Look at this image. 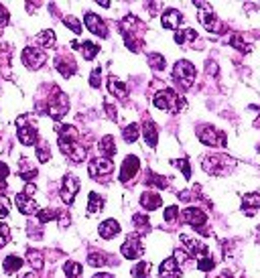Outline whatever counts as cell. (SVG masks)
<instances>
[{
  "label": "cell",
  "instance_id": "6da1fadb",
  "mask_svg": "<svg viewBox=\"0 0 260 278\" xmlns=\"http://www.w3.org/2000/svg\"><path fill=\"white\" fill-rule=\"evenodd\" d=\"M201 169L207 175H230L236 169V158L228 154H207L201 158Z\"/></svg>",
  "mask_w": 260,
  "mask_h": 278
},
{
  "label": "cell",
  "instance_id": "7a4b0ae2",
  "mask_svg": "<svg viewBox=\"0 0 260 278\" xmlns=\"http://www.w3.org/2000/svg\"><path fill=\"white\" fill-rule=\"evenodd\" d=\"M152 104H154V108L163 110V112H181L185 108V98H181L173 89H163L154 96Z\"/></svg>",
  "mask_w": 260,
  "mask_h": 278
},
{
  "label": "cell",
  "instance_id": "3957f363",
  "mask_svg": "<svg viewBox=\"0 0 260 278\" xmlns=\"http://www.w3.org/2000/svg\"><path fill=\"white\" fill-rule=\"evenodd\" d=\"M112 169H114V164H112V160L106 158V156L94 158V160L88 164V173H90V177L96 179V181H100V183H104V181L108 179V175L112 173Z\"/></svg>",
  "mask_w": 260,
  "mask_h": 278
},
{
  "label": "cell",
  "instance_id": "277c9868",
  "mask_svg": "<svg viewBox=\"0 0 260 278\" xmlns=\"http://www.w3.org/2000/svg\"><path fill=\"white\" fill-rule=\"evenodd\" d=\"M69 110V100L67 96L61 91V89H55L53 96H51V102H49V116L53 120H61Z\"/></svg>",
  "mask_w": 260,
  "mask_h": 278
},
{
  "label": "cell",
  "instance_id": "5b68a950",
  "mask_svg": "<svg viewBox=\"0 0 260 278\" xmlns=\"http://www.w3.org/2000/svg\"><path fill=\"white\" fill-rule=\"evenodd\" d=\"M173 79L183 87V89H187L191 83H193V79H195V67H193V63H189V61H177L175 63V67H173Z\"/></svg>",
  "mask_w": 260,
  "mask_h": 278
},
{
  "label": "cell",
  "instance_id": "8992f818",
  "mask_svg": "<svg viewBox=\"0 0 260 278\" xmlns=\"http://www.w3.org/2000/svg\"><path fill=\"white\" fill-rule=\"evenodd\" d=\"M195 7L199 9V21L201 25L210 31V33H220L222 31V25L216 17V13L212 11V7L207 5V3H195Z\"/></svg>",
  "mask_w": 260,
  "mask_h": 278
},
{
  "label": "cell",
  "instance_id": "52a82bcc",
  "mask_svg": "<svg viewBox=\"0 0 260 278\" xmlns=\"http://www.w3.org/2000/svg\"><path fill=\"white\" fill-rule=\"evenodd\" d=\"M183 221H185V224H189L193 230H197L199 234H207V232H205L207 215H205L199 207H185V209H183Z\"/></svg>",
  "mask_w": 260,
  "mask_h": 278
},
{
  "label": "cell",
  "instance_id": "ba28073f",
  "mask_svg": "<svg viewBox=\"0 0 260 278\" xmlns=\"http://www.w3.org/2000/svg\"><path fill=\"white\" fill-rule=\"evenodd\" d=\"M197 134H199V140L207 146H226V134L220 132L216 126L205 124Z\"/></svg>",
  "mask_w": 260,
  "mask_h": 278
},
{
  "label": "cell",
  "instance_id": "9c48e42d",
  "mask_svg": "<svg viewBox=\"0 0 260 278\" xmlns=\"http://www.w3.org/2000/svg\"><path fill=\"white\" fill-rule=\"evenodd\" d=\"M77 191H79V181H77V177L65 175L63 181H61V191H59L61 201L67 203V205H71L73 199H75V195H77Z\"/></svg>",
  "mask_w": 260,
  "mask_h": 278
},
{
  "label": "cell",
  "instance_id": "30bf717a",
  "mask_svg": "<svg viewBox=\"0 0 260 278\" xmlns=\"http://www.w3.org/2000/svg\"><path fill=\"white\" fill-rule=\"evenodd\" d=\"M17 134H19V140L25 144V146H33L37 142V128L27 124L25 116H19L17 118Z\"/></svg>",
  "mask_w": 260,
  "mask_h": 278
},
{
  "label": "cell",
  "instance_id": "8fae6325",
  "mask_svg": "<svg viewBox=\"0 0 260 278\" xmlns=\"http://www.w3.org/2000/svg\"><path fill=\"white\" fill-rule=\"evenodd\" d=\"M23 63L29 67V69H39L41 65H43V61H45V53L41 51V49H37V47H27L25 51H23Z\"/></svg>",
  "mask_w": 260,
  "mask_h": 278
},
{
  "label": "cell",
  "instance_id": "7c38bea8",
  "mask_svg": "<svg viewBox=\"0 0 260 278\" xmlns=\"http://www.w3.org/2000/svg\"><path fill=\"white\" fill-rule=\"evenodd\" d=\"M138 166H140V160H138V156H134V154L126 156V158H124V162H122L120 175H118L120 183H128L130 179H134V175L138 173Z\"/></svg>",
  "mask_w": 260,
  "mask_h": 278
},
{
  "label": "cell",
  "instance_id": "4fadbf2b",
  "mask_svg": "<svg viewBox=\"0 0 260 278\" xmlns=\"http://www.w3.org/2000/svg\"><path fill=\"white\" fill-rule=\"evenodd\" d=\"M83 21H85V27L90 29V33H94V35H98V37H104V39L108 37V27H106V23H104L98 15L85 13Z\"/></svg>",
  "mask_w": 260,
  "mask_h": 278
},
{
  "label": "cell",
  "instance_id": "5bb4252c",
  "mask_svg": "<svg viewBox=\"0 0 260 278\" xmlns=\"http://www.w3.org/2000/svg\"><path fill=\"white\" fill-rule=\"evenodd\" d=\"M120 252H122V256L124 258H128V260H136V258H140L142 256V244H140V240L138 238H128L124 244H122V248H120Z\"/></svg>",
  "mask_w": 260,
  "mask_h": 278
},
{
  "label": "cell",
  "instance_id": "9a60e30c",
  "mask_svg": "<svg viewBox=\"0 0 260 278\" xmlns=\"http://www.w3.org/2000/svg\"><path fill=\"white\" fill-rule=\"evenodd\" d=\"M181 266L177 264V260L175 258H167L163 264H161V268H159V276L161 278H181Z\"/></svg>",
  "mask_w": 260,
  "mask_h": 278
},
{
  "label": "cell",
  "instance_id": "2e32d148",
  "mask_svg": "<svg viewBox=\"0 0 260 278\" xmlns=\"http://www.w3.org/2000/svg\"><path fill=\"white\" fill-rule=\"evenodd\" d=\"M17 207H19V211H21V213H25V215H33V213H37V211H39L37 201H35V199H31V197H29V195H25V193H19V195H17Z\"/></svg>",
  "mask_w": 260,
  "mask_h": 278
},
{
  "label": "cell",
  "instance_id": "e0dca14e",
  "mask_svg": "<svg viewBox=\"0 0 260 278\" xmlns=\"http://www.w3.org/2000/svg\"><path fill=\"white\" fill-rule=\"evenodd\" d=\"M98 234H100L104 240H110V238H114L116 234H120V224H118L116 219H106V221H102V224H100Z\"/></svg>",
  "mask_w": 260,
  "mask_h": 278
},
{
  "label": "cell",
  "instance_id": "ac0fdd59",
  "mask_svg": "<svg viewBox=\"0 0 260 278\" xmlns=\"http://www.w3.org/2000/svg\"><path fill=\"white\" fill-rule=\"evenodd\" d=\"M163 203L161 195L159 193H154V191H144L140 195V205L146 209V211H154V209H159Z\"/></svg>",
  "mask_w": 260,
  "mask_h": 278
},
{
  "label": "cell",
  "instance_id": "d6986e66",
  "mask_svg": "<svg viewBox=\"0 0 260 278\" xmlns=\"http://www.w3.org/2000/svg\"><path fill=\"white\" fill-rule=\"evenodd\" d=\"M181 19H183V15L179 13V11H175V9H169V11H165L163 13V27L165 29H179V25H181Z\"/></svg>",
  "mask_w": 260,
  "mask_h": 278
},
{
  "label": "cell",
  "instance_id": "ffe728a7",
  "mask_svg": "<svg viewBox=\"0 0 260 278\" xmlns=\"http://www.w3.org/2000/svg\"><path fill=\"white\" fill-rule=\"evenodd\" d=\"M55 69L63 75V77H71L75 73V61L73 59H67V57H55Z\"/></svg>",
  "mask_w": 260,
  "mask_h": 278
},
{
  "label": "cell",
  "instance_id": "44dd1931",
  "mask_svg": "<svg viewBox=\"0 0 260 278\" xmlns=\"http://www.w3.org/2000/svg\"><path fill=\"white\" fill-rule=\"evenodd\" d=\"M108 91L112 94V96H116V98H120V100H124L126 96H128V91H126V85L116 77V75H110L108 77Z\"/></svg>",
  "mask_w": 260,
  "mask_h": 278
},
{
  "label": "cell",
  "instance_id": "7402d4cb",
  "mask_svg": "<svg viewBox=\"0 0 260 278\" xmlns=\"http://www.w3.org/2000/svg\"><path fill=\"white\" fill-rule=\"evenodd\" d=\"M142 134H144V140H146L148 146H157V142H159V132H157V128H154L152 122H144Z\"/></svg>",
  "mask_w": 260,
  "mask_h": 278
},
{
  "label": "cell",
  "instance_id": "603a6c76",
  "mask_svg": "<svg viewBox=\"0 0 260 278\" xmlns=\"http://www.w3.org/2000/svg\"><path fill=\"white\" fill-rule=\"evenodd\" d=\"M195 39H197V33L189 27L187 29H177V33H175V43L177 45H189Z\"/></svg>",
  "mask_w": 260,
  "mask_h": 278
},
{
  "label": "cell",
  "instance_id": "cb8c5ba5",
  "mask_svg": "<svg viewBox=\"0 0 260 278\" xmlns=\"http://www.w3.org/2000/svg\"><path fill=\"white\" fill-rule=\"evenodd\" d=\"M37 41H39L43 47H47V49L55 47V31H53V29H45V31H41V33L37 35Z\"/></svg>",
  "mask_w": 260,
  "mask_h": 278
},
{
  "label": "cell",
  "instance_id": "d4e9b609",
  "mask_svg": "<svg viewBox=\"0 0 260 278\" xmlns=\"http://www.w3.org/2000/svg\"><path fill=\"white\" fill-rule=\"evenodd\" d=\"M79 49L83 53V59L85 61H92L96 55H98V51H100V45H96L92 41H85V43H79Z\"/></svg>",
  "mask_w": 260,
  "mask_h": 278
},
{
  "label": "cell",
  "instance_id": "484cf974",
  "mask_svg": "<svg viewBox=\"0 0 260 278\" xmlns=\"http://www.w3.org/2000/svg\"><path fill=\"white\" fill-rule=\"evenodd\" d=\"M21 266H23V258H19V256H9V258L3 262V268H5V272H7V274L17 272Z\"/></svg>",
  "mask_w": 260,
  "mask_h": 278
},
{
  "label": "cell",
  "instance_id": "4316f807",
  "mask_svg": "<svg viewBox=\"0 0 260 278\" xmlns=\"http://www.w3.org/2000/svg\"><path fill=\"white\" fill-rule=\"evenodd\" d=\"M100 150H102V154H106V158H110V156L116 152L114 138H112V136H104L102 142H100Z\"/></svg>",
  "mask_w": 260,
  "mask_h": 278
},
{
  "label": "cell",
  "instance_id": "83f0119b",
  "mask_svg": "<svg viewBox=\"0 0 260 278\" xmlns=\"http://www.w3.org/2000/svg\"><path fill=\"white\" fill-rule=\"evenodd\" d=\"M102 207H104V199L98 193H90L88 195V211L90 213H98Z\"/></svg>",
  "mask_w": 260,
  "mask_h": 278
},
{
  "label": "cell",
  "instance_id": "f1b7e54d",
  "mask_svg": "<svg viewBox=\"0 0 260 278\" xmlns=\"http://www.w3.org/2000/svg\"><path fill=\"white\" fill-rule=\"evenodd\" d=\"M63 270H65V276H67V278H81V266H79L77 262H73V260L65 262Z\"/></svg>",
  "mask_w": 260,
  "mask_h": 278
},
{
  "label": "cell",
  "instance_id": "f546056e",
  "mask_svg": "<svg viewBox=\"0 0 260 278\" xmlns=\"http://www.w3.org/2000/svg\"><path fill=\"white\" fill-rule=\"evenodd\" d=\"M122 138H124L128 144L136 142V138H138V124H128V126L122 130Z\"/></svg>",
  "mask_w": 260,
  "mask_h": 278
},
{
  "label": "cell",
  "instance_id": "4dcf8cb0",
  "mask_svg": "<svg viewBox=\"0 0 260 278\" xmlns=\"http://www.w3.org/2000/svg\"><path fill=\"white\" fill-rule=\"evenodd\" d=\"M57 211L55 209H41V211H37V219H39V224H49V221H53V219H57Z\"/></svg>",
  "mask_w": 260,
  "mask_h": 278
},
{
  "label": "cell",
  "instance_id": "1f68e13d",
  "mask_svg": "<svg viewBox=\"0 0 260 278\" xmlns=\"http://www.w3.org/2000/svg\"><path fill=\"white\" fill-rule=\"evenodd\" d=\"M242 207L248 211L250 207L252 209H256V207H260V195L258 193H246L244 195V203H242Z\"/></svg>",
  "mask_w": 260,
  "mask_h": 278
},
{
  "label": "cell",
  "instance_id": "d6a6232c",
  "mask_svg": "<svg viewBox=\"0 0 260 278\" xmlns=\"http://www.w3.org/2000/svg\"><path fill=\"white\" fill-rule=\"evenodd\" d=\"M148 63H150V67L152 69H157V71H161V69H165V57L163 55H159V53H150L148 55Z\"/></svg>",
  "mask_w": 260,
  "mask_h": 278
},
{
  "label": "cell",
  "instance_id": "836d02e7",
  "mask_svg": "<svg viewBox=\"0 0 260 278\" xmlns=\"http://www.w3.org/2000/svg\"><path fill=\"white\" fill-rule=\"evenodd\" d=\"M27 260L31 262V266H33L35 270H41V268H43V256H41V252L29 250V252H27Z\"/></svg>",
  "mask_w": 260,
  "mask_h": 278
},
{
  "label": "cell",
  "instance_id": "e575fe53",
  "mask_svg": "<svg viewBox=\"0 0 260 278\" xmlns=\"http://www.w3.org/2000/svg\"><path fill=\"white\" fill-rule=\"evenodd\" d=\"M37 156L41 162H47L51 158V150H49V144L47 142H39L37 144Z\"/></svg>",
  "mask_w": 260,
  "mask_h": 278
},
{
  "label": "cell",
  "instance_id": "d590c367",
  "mask_svg": "<svg viewBox=\"0 0 260 278\" xmlns=\"http://www.w3.org/2000/svg\"><path fill=\"white\" fill-rule=\"evenodd\" d=\"M148 268H150L148 262H140L138 266L132 268V276L134 278H148Z\"/></svg>",
  "mask_w": 260,
  "mask_h": 278
},
{
  "label": "cell",
  "instance_id": "8d00e7d4",
  "mask_svg": "<svg viewBox=\"0 0 260 278\" xmlns=\"http://www.w3.org/2000/svg\"><path fill=\"white\" fill-rule=\"evenodd\" d=\"M214 266H216V262H214L212 256H205V258H201V260H197V268H199L201 272H210V270H214Z\"/></svg>",
  "mask_w": 260,
  "mask_h": 278
},
{
  "label": "cell",
  "instance_id": "74e56055",
  "mask_svg": "<svg viewBox=\"0 0 260 278\" xmlns=\"http://www.w3.org/2000/svg\"><path fill=\"white\" fill-rule=\"evenodd\" d=\"M106 256H104V254H100V252H92L90 256H88V264L90 266H104V264H106Z\"/></svg>",
  "mask_w": 260,
  "mask_h": 278
},
{
  "label": "cell",
  "instance_id": "f35d334b",
  "mask_svg": "<svg viewBox=\"0 0 260 278\" xmlns=\"http://www.w3.org/2000/svg\"><path fill=\"white\" fill-rule=\"evenodd\" d=\"M63 23H65V27H67L69 31H73L75 35H79V33L83 31V29H81V23H79L75 17H65V19H63Z\"/></svg>",
  "mask_w": 260,
  "mask_h": 278
},
{
  "label": "cell",
  "instance_id": "ab89813d",
  "mask_svg": "<svg viewBox=\"0 0 260 278\" xmlns=\"http://www.w3.org/2000/svg\"><path fill=\"white\" fill-rule=\"evenodd\" d=\"M171 164H173V166H179V169L183 171V177H185V179L191 177V166H189V162H187L185 158H177V160H173Z\"/></svg>",
  "mask_w": 260,
  "mask_h": 278
},
{
  "label": "cell",
  "instance_id": "60d3db41",
  "mask_svg": "<svg viewBox=\"0 0 260 278\" xmlns=\"http://www.w3.org/2000/svg\"><path fill=\"white\" fill-rule=\"evenodd\" d=\"M11 213V199L7 195H0V219H5Z\"/></svg>",
  "mask_w": 260,
  "mask_h": 278
},
{
  "label": "cell",
  "instance_id": "b9f144b4",
  "mask_svg": "<svg viewBox=\"0 0 260 278\" xmlns=\"http://www.w3.org/2000/svg\"><path fill=\"white\" fill-rule=\"evenodd\" d=\"M232 45H234V47H238V49H240L242 53H248V51H252L250 43H244L240 35H234V37H232Z\"/></svg>",
  "mask_w": 260,
  "mask_h": 278
},
{
  "label": "cell",
  "instance_id": "7bdbcfd3",
  "mask_svg": "<svg viewBox=\"0 0 260 278\" xmlns=\"http://www.w3.org/2000/svg\"><path fill=\"white\" fill-rule=\"evenodd\" d=\"M11 240V230L7 224H0V248H5Z\"/></svg>",
  "mask_w": 260,
  "mask_h": 278
},
{
  "label": "cell",
  "instance_id": "ee69618b",
  "mask_svg": "<svg viewBox=\"0 0 260 278\" xmlns=\"http://www.w3.org/2000/svg\"><path fill=\"white\" fill-rule=\"evenodd\" d=\"M177 215H179V207L177 205H169L165 209V219L171 221V224H175V221H177Z\"/></svg>",
  "mask_w": 260,
  "mask_h": 278
},
{
  "label": "cell",
  "instance_id": "f6af8a7d",
  "mask_svg": "<svg viewBox=\"0 0 260 278\" xmlns=\"http://www.w3.org/2000/svg\"><path fill=\"white\" fill-rule=\"evenodd\" d=\"M100 73H102L100 67H96V69L92 71V75H90V85H92V87H100Z\"/></svg>",
  "mask_w": 260,
  "mask_h": 278
},
{
  "label": "cell",
  "instance_id": "bcb514c9",
  "mask_svg": "<svg viewBox=\"0 0 260 278\" xmlns=\"http://www.w3.org/2000/svg\"><path fill=\"white\" fill-rule=\"evenodd\" d=\"M134 224H136V228L140 226V228H144V230H148V219L144 217V215H134Z\"/></svg>",
  "mask_w": 260,
  "mask_h": 278
},
{
  "label": "cell",
  "instance_id": "7dc6e473",
  "mask_svg": "<svg viewBox=\"0 0 260 278\" xmlns=\"http://www.w3.org/2000/svg\"><path fill=\"white\" fill-rule=\"evenodd\" d=\"M7 23H9V11L3 5H0V29H3Z\"/></svg>",
  "mask_w": 260,
  "mask_h": 278
},
{
  "label": "cell",
  "instance_id": "c3c4849f",
  "mask_svg": "<svg viewBox=\"0 0 260 278\" xmlns=\"http://www.w3.org/2000/svg\"><path fill=\"white\" fill-rule=\"evenodd\" d=\"M9 177V166L0 160V183H5V179Z\"/></svg>",
  "mask_w": 260,
  "mask_h": 278
},
{
  "label": "cell",
  "instance_id": "681fc988",
  "mask_svg": "<svg viewBox=\"0 0 260 278\" xmlns=\"http://www.w3.org/2000/svg\"><path fill=\"white\" fill-rule=\"evenodd\" d=\"M106 110H108V116H110L112 120H116V108H114L112 104H106Z\"/></svg>",
  "mask_w": 260,
  "mask_h": 278
},
{
  "label": "cell",
  "instance_id": "f907efd6",
  "mask_svg": "<svg viewBox=\"0 0 260 278\" xmlns=\"http://www.w3.org/2000/svg\"><path fill=\"white\" fill-rule=\"evenodd\" d=\"M94 278H114V276H112L110 272H100V274H96Z\"/></svg>",
  "mask_w": 260,
  "mask_h": 278
}]
</instances>
